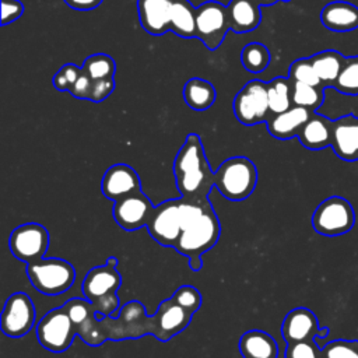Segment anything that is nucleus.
Segmentation results:
<instances>
[{
    "instance_id": "nucleus-1",
    "label": "nucleus",
    "mask_w": 358,
    "mask_h": 358,
    "mask_svg": "<svg viewBox=\"0 0 358 358\" xmlns=\"http://www.w3.org/2000/svg\"><path fill=\"white\" fill-rule=\"evenodd\" d=\"M182 199V227L175 250L187 259L192 256H203L218 242L221 234L220 220L208 199Z\"/></svg>"
},
{
    "instance_id": "nucleus-2",
    "label": "nucleus",
    "mask_w": 358,
    "mask_h": 358,
    "mask_svg": "<svg viewBox=\"0 0 358 358\" xmlns=\"http://www.w3.org/2000/svg\"><path fill=\"white\" fill-rule=\"evenodd\" d=\"M175 185L180 196L189 200L208 199L214 186V172L207 161L203 143L196 133L187 134L173 159Z\"/></svg>"
},
{
    "instance_id": "nucleus-3",
    "label": "nucleus",
    "mask_w": 358,
    "mask_h": 358,
    "mask_svg": "<svg viewBox=\"0 0 358 358\" xmlns=\"http://www.w3.org/2000/svg\"><path fill=\"white\" fill-rule=\"evenodd\" d=\"M117 259L110 256L106 263L91 268L83 281V295L88 299L98 315L117 317L119 298L116 295L120 284L122 275L116 270Z\"/></svg>"
},
{
    "instance_id": "nucleus-4",
    "label": "nucleus",
    "mask_w": 358,
    "mask_h": 358,
    "mask_svg": "<svg viewBox=\"0 0 358 358\" xmlns=\"http://www.w3.org/2000/svg\"><path fill=\"white\" fill-rule=\"evenodd\" d=\"M257 169L246 157H231L214 172V186L231 201L248 199L257 185Z\"/></svg>"
},
{
    "instance_id": "nucleus-5",
    "label": "nucleus",
    "mask_w": 358,
    "mask_h": 358,
    "mask_svg": "<svg viewBox=\"0 0 358 358\" xmlns=\"http://www.w3.org/2000/svg\"><path fill=\"white\" fill-rule=\"evenodd\" d=\"M27 275L34 288L41 294L57 295L73 285L76 280V270L67 260L42 257L27 263Z\"/></svg>"
},
{
    "instance_id": "nucleus-6",
    "label": "nucleus",
    "mask_w": 358,
    "mask_h": 358,
    "mask_svg": "<svg viewBox=\"0 0 358 358\" xmlns=\"http://www.w3.org/2000/svg\"><path fill=\"white\" fill-rule=\"evenodd\" d=\"M355 224V211L351 203L341 196H330L312 214L313 229L324 236H338L350 232Z\"/></svg>"
},
{
    "instance_id": "nucleus-7",
    "label": "nucleus",
    "mask_w": 358,
    "mask_h": 358,
    "mask_svg": "<svg viewBox=\"0 0 358 358\" xmlns=\"http://www.w3.org/2000/svg\"><path fill=\"white\" fill-rule=\"evenodd\" d=\"M235 117L245 126L266 123L270 117L268 84L253 80L236 94L232 102Z\"/></svg>"
},
{
    "instance_id": "nucleus-8",
    "label": "nucleus",
    "mask_w": 358,
    "mask_h": 358,
    "mask_svg": "<svg viewBox=\"0 0 358 358\" xmlns=\"http://www.w3.org/2000/svg\"><path fill=\"white\" fill-rule=\"evenodd\" d=\"M76 334L78 330L63 306L49 310L36 324L39 344L56 354L66 351L73 344Z\"/></svg>"
},
{
    "instance_id": "nucleus-9",
    "label": "nucleus",
    "mask_w": 358,
    "mask_h": 358,
    "mask_svg": "<svg viewBox=\"0 0 358 358\" xmlns=\"http://www.w3.org/2000/svg\"><path fill=\"white\" fill-rule=\"evenodd\" d=\"M183 199H169L155 206L147 224L148 234L162 246H176L180 236Z\"/></svg>"
},
{
    "instance_id": "nucleus-10",
    "label": "nucleus",
    "mask_w": 358,
    "mask_h": 358,
    "mask_svg": "<svg viewBox=\"0 0 358 358\" xmlns=\"http://www.w3.org/2000/svg\"><path fill=\"white\" fill-rule=\"evenodd\" d=\"M231 29L228 7L218 1H206L196 10V38L207 49L215 50Z\"/></svg>"
},
{
    "instance_id": "nucleus-11",
    "label": "nucleus",
    "mask_w": 358,
    "mask_h": 358,
    "mask_svg": "<svg viewBox=\"0 0 358 358\" xmlns=\"http://www.w3.org/2000/svg\"><path fill=\"white\" fill-rule=\"evenodd\" d=\"M8 248L14 257L24 263L39 260L49 248V232L38 222L18 225L8 238Z\"/></svg>"
},
{
    "instance_id": "nucleus-12",
    "label": "nucleus",
    "mask_w": 358,
    "mask_h": 358,
    "mask_svg": "<svg viewBox=\"0 0 358 358\" xmlns=\"http://www.w3.org/2000/svg\"><path fill=\"white\" fill-rule=\"evenodd\" d=\"M36 312L32 299L25 292L11 294L1 310L0 327L8 337H22L34 327Z\"/></svg>"
},
{
    "instance_id": "nucleus-13",
    "label": "nucleus",
    "mask_w": 358,
    "mask_h": 358,
    "mask_svg": "<svg viewBox=\"0 0 358 358\" xmlns=\"http://www.w3.org/2000/svg\"><path fill=\"white\" fill-rule=\"evenodd\" d=\"M154 208L148 196L140 190L115 201L113 218L120 228L130 232L147 227Z\"/></svg>"
},
{
    "instance_id": "nucleus-14",
    "label": "nucleus",
    "mask_w": 358,
    "mask_h": 358,
    "mask_svg": "<svg viewBox=\"0 0 358 358\" xmlns=\"http://www.w3.org/2000/svg\"><path fill=\"white\" fill-rule=\"evenodd\" d=\"M281 334L287 344L323 338L329 334V327H320L316 315L303 306L289 310L281 324Z\"/></svg>"
},
{
    "instance_id": "nucleus-15",
    "label": "nucleus",
    "mask_w": 358,
    "mask_h": 358,
    "mask_svg": "<svg viewBox=\"0 0 358 358\" xmlns=\"http://www.w3.org/2000/svg\"><path fill=\"white\" fill-rule=\"evenodd\" d=\"M193 315L172 298L164 299L154 313V337L162 343L168 341L187 327Z\"/></svg>"
},
{
    "instance_id": "nucleus-16",
    "label": "nucleus",
    "mask_w": 358,
    "mask_h": 358,
    "mask_svg": "<svg viewBox=\"0 0 358 358\" xmlns=\"http://www.w3.org/2000/svg\"><path fill=\"white\" fill-rule=\"evenodd\" d=\"M103 196L113 203L141 190V180L134 168L126 164H115L109 166L101 182Z\"/></svg>"
},
{
    "instance_id": "nucleus-17",
    "label": "nucleus",
    "mask_w": 358,
    "mask_h": 358,
    "mask_svg": "<svg viewBox=\"0 0 358 358\" xmlns=\"http://www.w3.org/2000/svg\"><path fill=\"white\" fill-rule=\"evenodd\" d=\"M330 147L344 161L358 159V116L348 113L333 120Z\"/></svg>"
},
{
    "instance_id": "nucleus-18",
    "label": "nucleus",
    "mask_w": 358,
    "mask_h": 358,
    "mask_svg": "<svg viewBox=\"0 0 358 358\" xmlns=\"http://www.w3.org/2000/svg\"><path fill=\"white\" fill-rule=\"evenodd\" d=\"M172 0H137L141 27L154 36L171 31Z\"/></svg>"
},
{
    "instance_id": "nucleus-19",
    "label": "nucleus",
    "mask_w": 358,
    "mask_h": 358,
    "mask_svg": "<svg viewBox=\"0 0 358 358\" xmlns=\"http://www.w3.org/2000/svg\"><path fill=\"white\" fill-rule=\"evenodd\" d=\"M312 112L301 108V106H292L285 112L271 115L267 122V131L278 140H289L292 137H296L301 131L302 126L308 122Z\"/></svg>"
},
{
    "instance_id": "nucleus-20",
    "label": "nucleus",
    "mask_w": 358,
    "mask_h": 358,
    "mask_svg": "<svg viewBox=\"0 0 358 358\" xmlns=\"http://www.w3.org/2000/svg\"><path fill=\"white\" fill-rule=\"evenodd\" d=\"M320 21L333 32L354 31L358 28V7L343 0L330 1L322 8Z\"/></svg>"
},
{
    "instance_id": "nucleus-21",
    "label": "nucleus",
    "mask_w": 358,
    "mask_h": 358,
    "mask_svg": "<svg viewBox=\"0 0 358 358\" xmlns=\"http://www.w3.org/2000/svg\"><path fill=\"white\" fill-rule=\"evenodd\" d=\"M331 127L333 120L320 113L312 112L296 137L308 150H323L331 145Z\"/></svg>"
},
{
    "instance_id": "nucleus-22",
    "label": "nucleus",
    "mask_w": 358,
    "mask_h": 358,
    "mask_svg": "<svg viewBox=\"0 0 358 358\" xmlns=\"http://www.w3.org/2000/svg\"><path fill=\"white\" fill-rule=\"evenodd\" d=\"M228 7L231 29L235 34L253 31L260 25L262 11L255 0H231Z\"/></svg>"
},
{
    "instance_id": "nucleus-23",
    "label": "nucleus",
    "mask_w": 358,
    "mask_h": 358,
    "mask_svg": "<svg viewBox=\"0 0 358 358\" xmlns=\"http://www.w3.org/2000/svg\"><path fill=\"white\" fill-rule=\"evenodd\" d=\"M239 351L243 358H277L275 340L263 330H248L241 336Z\"/></svg>"
},
{
    "instance_id": "nucleus-24",
    "label": "nucleus",
    "mask_w": 358,
    "mask_h": 358,
    "mask_svg": "<svg viewBox=\"0 0 358 358\" xmlns=\"http://www.w3.org/2000/svg\"><path fill=\"white\" fill-rule=\"evenodd\" d=\"M323 87H333L343 66L345 62V57L334 49L322 50L319 53H315L309 57Z\"/></svg>"
},
{
    "instance_id": "nucleus-25",
    "label": "nucleus",
    "mask_w": 358,
    "mask_h": 358,
    "mask_svg": "<svg viewBox=\"0 0 358 358\" xmlns=\"http://www.w3.org/2000/svg\"><path fill=\"white\" fill-rule=\"evenodd\" d=\"M215 87L199 77H193L186 81L183 87V98L187 106L194 110H206L215 102Z\"/></svg>"
},
{
    "instance_id": "nucleus-26",
    "label": "nucleus",
    "mask_w": 358,
    "mask_h": 358,
    "mask_svg": "<svg viewBox=\"0 0 358 358\" xmlns=\"http://www.w3.org/2000/svg\"><path fill=\"white\" fill-rule=\"evenodd\" d=\"M196 10L187 0H172L171 31L180 38H196Z\"/></svg>"
},
{
    "instance_id": "nucleus-27",
    "label": "nucleus",
    "mask_w": 358,
    "mask_h": 358,
    "mask_svg": "<svg viewBox=\"0 0 358 358\" xmlns=\"http://www.w3.org/2000/svg\"><path fill=\"white\" fill-rule=\"evenodd\" d=\"M292 106V81L288 77H275L271 80L268 83L270 113L277 115L288 110Z\"/></svg>"
},
{
    "instance_id": "nucleus-28",
    "label": "nucleus",
    "mask_w": 358,
    "mask_h": 358,
    "mask_svg": "<svg viewBox=\"0 0 358 358\" xmlns=\"http://www.w3.org/2000/svg\"><path fill=\"white\" fill-rule=\"evenodd\" d=\"M324 101V87H315L303 83H292V103L315 112Z\"/></svg>"
},
{
    "instance_id": "nucleus-29",
    "label": "nucleus",
    "mask_w": 358,
    "mask_h": 358,
    "mask_svg": "<svg viewBox=\"0 0 358 358\" xmlns=\"http://www.w3.org/2000/svg\"><path fill=\"white\" fill-rule=\"evenodd\" d=\"M242 66L250 73H262L270 63V52L260 42L248 43L241 52Z\"/></svg>"
},
{
    "instance_id": "nucleus-30",
    "label": "nucleus",
    "mask_w": 358,
    "mask_h": 358,
    "mask_svg": "<svg viewBox=\"0 0 358 358\" xmlns=\"http://www.w3.org/2000/svg\"><path fill=\"white\" fill-rule=\"evenodd\" d=\"M81 69L92 80L113 78L116 73V63L110 56L105 53H95L84 60Z\"/></svg>"
},
{
    "instance_id": "nucleus-31",
    "label": "nucleus",
    "mask_w": 358,
    "mask_h": 358,
    "mask_svg": "<svg viewBox=\"0 0 358 358\" xmlns=\"http://www.w3.org/2000/svg\"><path fill=\"white\" fill-rule=\"evenodd\" d=\"M333 88L344 95H358V56L345 57Z\"/></svg>"
},
{
    "instance_id": "nucleus-32",
    "label": "nucleus",
    "mask_w": 358,
    "mask_h": 358,
    "mask_svg": "<svg viewBox=\"0 0 358 358\" xmlns=\"http://www.w3.org/2000/svg\"><path fill=\"white\" fill-rule=\"evenodd\" d=\"M288 78L292 83H303L315 87H323L310 59H298L291 63Z\"/></svg>"
},
{
    "instance_id": "nucleus-33",
    "label": "nucleus",
    "mask_w": 358,
    "mask_h": 358,
    "mask_svg": "<svg viewBox=\"0 0 358 358\" xmlns=\"http://www.w3.org/2000/svg\"><path fill=\"white\" fill-rule=\"evenodd\" d=\"M322 358H358V340H333L322 347Z\"/></svg>"
},
{
    "instance_id": "nucleus-34",
    "label": "nucleus",
    "mask_w": 358,
    "mask_h": 358,
    "mask_svg": "<svg viewBox=\"0 0 358 358\" xmlns=\"http://www.w3.org/2000/svg\"><path fill=\"white\" fill-rule=\"evenodd\" d=\"M64 310L67 312V315L70 316L71 322L76 324L77 330H78V326L81 323H84L91 315L96 313L94 305L88 301V299H78V298H73V299H69L64 305H63Z\"/></svg>"
},
{
    "instance_id": "nucleus-35",
    "label": "nucleus",
    "mask_w": 358,
    "mask_h": 358,
    "mask_svg": "<svg viewBox=\"0 0 358 358\" xmlns=\"http://www.w3.org/2000/svg\"><path fill=\"white\" fill-rule=\"evenodd\" d=\"M178 305H180L182 308H185L186 310L196 313L203 302L201 294L199 292L197 288H194L193 285H180L171 296Z\"/></svg>"
},
{
    "instance_id": "nucleus-36",
    "label": "nucleus",
    "mask_w": 358,
    "mask_h": 358,
    "mask_svg": "<svg viewBox=\"0 0 358 358\" xmlns=\"http://www.w3.org/2000/svg\"><path fill=\"white\" fill-rule=\"evenodd\" d=\"M285 358H322V347L316 340H303L287 344Z\"/></svg>"
},
{
    "instance_id": "nucleus-37",
    "label": "nucleus",
    "mask_w": 358,
    "mask_h": 358,
    "mask_svg": "<svg viewBox=\"0 0 358 358\" xmlns=\"http://www.w3.org/2000/svg\"><path fill=\"white\" fill-rule=\"evenodd\" d=\"M81 73V67L73 64V63H67L63 67H60V70L53 76V87L57 91H70V88L73 87V84L76 83V80L78 78Z\"/></svg>"
},
{
    "instance_id": "nucleus-38",
    "label": "nucleus",
    "mask_w": 358,
    "mask_h": 358,
    "mask_svg": "<svg viewBox=\"0 0 358 358\" xmlns=\"http://www.w3.org/2000/svg\"><path fill=\"white\" fill-rule=\"evenodd\" d=\"M115 90L113 78H103V80H94L90 99L91 102H102L106 99Z\"/></svg>"
},
{
    "instance_id": "nucleus-39",
    "label": "nucleus",
    "mask_w": 358,
    "mask_h": 358,
    "mask_svg": "<svg viewBox=\"0 0 358 358\" xmlns=\"http://www.w3.org/2000/svg\"><path fill=\"white\" fill-rule=\"evenodd\" d=\"M24 13V4L20 0H1V25L15 21Z\"/></svg>"
},
{
    "instance_id": "nucleus-40",
    "label": "nucleus",
    "mask_w": 358,
    "mask_h": 358,
    "mask_svg": "<svg viewBox=\"0 0 358 358\" xmlns=\"http://www.w3.org/2000/svg\"><path fill=\"white\" fill-rule=\"evenodd\" d=\"M92 83L94 80L85 74L81 69V73L78 76V78L76 80V83L73 84V87L70 88V94L74 96V98H78V99H90V94H91V88H92Z\"/></svg>"
},
{
    "instance_id": "nucleus-41",
    "label": "nucleus",
    "mask_w": 358,
    "mask_h": 358,
    "mask_svg": "<svg viewBox=\"0 0 358 358\" xmlns=\"http://www.w3.org/2000/svg\"><path fill=\"white\" fill-rule=\"evenodd\" d=\"M69 7H71L73 10H81V11H87V10H92L96 8L103 0H63Z\"/></svg>"
},
{
    "instance_id": "nucleus-42",
    "label": "nucleus",
    "mask_w": 358,
    "mask_h": 358,
    "mask_svg": "<svg viewBox=\"0 0 358 358\" xmlns=\"http://www.w3.org/2000/svg\"><path fill=\"white\" fill-rule=\"evenodd\" d=\"M187 264H189L192 271L197 273V271H200L203 268V259H201V256H192V257H189V263Z\"/></svg>"
},
{
    "instance_id": "nucleus-43",
    "label": "nucleus",
    "mask_w": 358,
    "mask_h": 358,
    "mask_svg": "<svg viewBox=\"0 0 358 358\" xmlns=\"http://www.w3.org/2000/svg\"><path fill=\"white\" fill-rule=\"evenodd\" d=\"M259 6H273L275 4L277 1H281V0H255Z\"/></svg>"
},
{
    "instance_id": "nucleus-44",
    "label": "nucleus",
    "mask_w": 358,
    "mask_h": 358,
    "mask_svg": "<svg viewBox=\"0 0 358 358\" xmlns=\"http://www.w3.org/2000/svg\"><path fill=\"white\" fill-rule=\"evenodd\" d=\"M281 1H285V3H288V1H291V0H281Z\"/></svg>"
}]
</instances>
